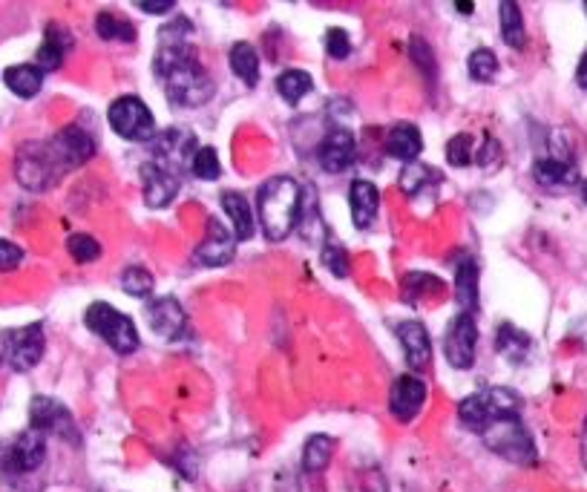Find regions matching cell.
<instances>
[{"label":"cell","mask_w":587,"mask_h":492,"mask_svg":"<svg viewBox=\"0 0 587 492\" xmlns=\"http://www.w3.org/2000/svg\"><path fill=\"white\" fill-rule=\"evenodd\" d=\"M349 490L352 492H389L386 484V475L377 467H366L360 472H354V478L349 481Z\"/></svg>","instance_id":"obj_41"},{"label":"cell","mask_w":587,"mask_h":492,"mask_svg":"<svg viewBox=\"0 0 587 492\" xmlns=\"http://www.w3.org/2000/svg\"><path fill=\"white\" fill-rule=\"evenodd\" d=\"M354 153H357V141H354L352 130L340 127V130H331L326 139L320 141L317 147V162L326 173H343L349 164L354 162Z\"/></svg>","instance_id":"obj_18"},{"label":"cell","mask_w":587,"mask_h":492,"mask_svg":"<svg viewBox=\"0 0 587 492\" xmlns=\"http://www.w3.org/2000/svg\"><path fill=\"white\" fill-rule=\"evenodd\" d=\"M467 70H470L472 81H478V84L493 81L495 72H498V58H495L493 49H487V47L472 49L470 61H467Z\"/></svg>","instance_id":"obj_36"},{"label":"cell","mask_w":587,"mask_h":492,"mask_svg":"<svg viewBox=\"0 0 587 492\" xmlns=\"http://www.w3.org/2000/svg\"><path fill=\"white\" fill-rule=\"evenodd\" d=\"M231 70L234 75L242 81V84H248V87H257L259 84V55L257 49L251 47L248 41H239L231 47Z\"/></svg>","instance_id":"obj_30"},{"label":"cell","mask_w":587,"mask_h":492,"mask_svg":"<svg viewBox=\"0 0 587 492\" xmlns=\"http://www.w3.org/2000/svg\"><path fill=\"white\" fill-rule=\"evenodd\" d=\"M438 182H441V173L418 162L406 164V170L400 173V188H403L406 196H418L421 190L432 188V185H438Z\"/></svg>","instance_id":"obj_33"},{"label":"cell","mask_w":587,"mask_h":492,"mask_svg":"<svg viewBox=\"0 0 587 492\" xmlns=\"http://www.w3.org/2000/svg\"><path fill=\"white\" fill-rule=\"evenodd\" d=\"M409 58L418 64V70H421L426 78H435V52H432V47L423 41L421 35H412V38H409Z\"/></svg>","instance_id":"obj_42"},{"label":"cell","mask_w":587,"mask_h":492,"mask_svg":"<svg viewBox=\"0 0 587 492\" xmlns=\"http://www.w3.org/2000/svg\"><path fill=\"white\" fill-rule=\"evenodd\" d=\"M498 24H501V38L510 49L527 47V29H524V15L521 6L513 0H504L498 6Z\"/></svg>","instance_id":"obj_27"},{"label":"cell","mask_w":587,"mask_h":492,"mask_svg":"<svg viewBox=\"0 0 587 492\" xmlns=\"http://www.w3.org/2000/svg\"><path fill=\"white\" fill-rule=\"evenodd\" d=\"M179 188H182V179L173 176L170 170L153 162L141 164V190H144V202L150 208H167L176 199Z\"/></svg>","instance_id":"obj_16"},{"label":"cell","mask_w":587,"mask_h":492,"mask_svg":"<svg viewBox=\"0 0 587 492\" xmlns=\"http://www.w3.org/2000/svg\"><path fill=\"white\" fill-rule=\"evenodd\" d=\"M24 262V248H18L15 242L9 239H0V271H15L18 265Z\"/></svg>","instance_id":"obj_44"},{"label":"cell","mask_w":587,"mask_h":492,"mask_svg":"<svg viewBox=\"0 0 587 492\" xmlns=\"http://www.w3.org/2000/svg\"><path fill=\"white\" fill-rule=\"evenodd\" d=\"M455 9H458L461 15H472V12H475V6H472V3H464V0H461V3H455Z\"/></svg>","instance_id":"obj_49"},{"label":"cell","mask_w":587,"mask_h":492,"mask_svg":"<svg viewBox=\"0 0 587 492\" xmlns=\"http://www.w3.org/2000/svg\"><path fill=\"white\" fill-rule=\"evenodd\" d=\"M478 262L472 257H464L455 265V303L464 314L478 311Z\"/></svg>","instance_id":"obj_23"},{"label":"cell","mask_w":587,"mask_h":492,"mask_svg":"<svg viewBox=\"0 0 587 492\" xmlns=\"http://www.w3.org/2000/svg\"><path fill=\"white\" fill-rule=\"evenodd\" d=\"M196 153V139L188 130H165L153 139V164L170 170L173 176L182 179V170H188L190 159Z\"/></svg>","instance_id":"obj_11"},{"label":"cell","mask_w":587,"mask_h":492,"mask_svg":"<svg viewBox=\"0 0 587 492\" xmlns=\"http://www.w3.org/2000/svg\"><path fill=\"white\" fill-rule=\"evenodd\" d=\"M72 47V35L64 29V26L58 24H49L47 26V38H44V44L38 49V55H35V67L41 72H55L61 64H64V55H67V49Z\"/></svg>","instance_id":"obj_24"},{"label":"cell","mask_w":587,"mask_h":492,"mask_svg":"<svg viewBox=\"0 0 587 492\" xmlns=\"http://www.w3.org/2000/svg\"><path fill=\"white\" fill-rule=\"evenodd\" d=\"M49 147H52L58 164L64 167V173H70L75 167L87 164L95 156L93 133L84 130L81 124H67V127H61V130L49 139Z\"/></svg>","instance_id":"obj_10"},{"label":"cell","mask_w":587,"mask_h":492,"mask_svg":"<svg viewBox=\"0 0 587 492\" xmlns=\"http://www.w3.org/2000/svg\"><path fill=\"white\" fill-rule=\"evenodd\" d=\"M29 429H38L44 435L52 432V435L70 441L72 446L81 444V435H78V426L72 421L70 409L55 398H47V395H38L29 403Z\"/></svg>","instance_id":"obj_9"},{"label":"cell","mask_w":587,"mask_h":492,"mask_svg":"<svg viewBox=\"0 0 587 492\" xmlns=\"http://www.w3.org/2000/svg\"><path fill=\"white\" fill-rule=\"evenodd\" d=\"M110 127L116 130L121 139L127 141H153L159 136L156 130V118L150 113V107L141 101L139 95H121L110 104L107 110Z\"/></svg>","instance_id":"obj_8"},{"label":"cell","mask_w":587,"mask_h":492,"mask_svg":"<svg viewBox=\"0 0 587 492\" xmlns=\"http://www.w3.org/2000/svg\"><path fill=\"white\" fill-rule=\"evenodd\" d=\"M219 202H222V211H225V216H228V219H231V225H234L236 242L251 239L254 231H257V225H254V213H251V202H248L239 190H225Z\"/></svg>","instance_id":"obj_25"},{"label":"cell","mask_w":587,"mask_h":492,"mask_svg":"<svg viewBox=\"0 0 587 492\" xmlns=\"http://www.w3.org/2000/svg\"><path fill=\"white\" fill-rule=\"evenodd\" d=\"M530 346H533L530 334H524L513 323H501L498 331H495V349L504 354L510 363H516V366L530 354Z\"/></svg>","instance_id":"obj_28"},{"label":"cell","mask_w":587,"mask_h":492,"mask_svg":"<svg viewBox=\"0 0 587 492\" xmlns=\"http://www.w3.org/2000/svg\"><path fill=\"white\" fill-rule=\"evenodd\" d=\"M576 81H579V87H582V90H587V49H585V55H582V61H579Z\"/></svg>","instance_id":"obj_47"},{"label":"cell","mask_w":587,"mask_h":492,"mask_svg":"<svg viewBox=\"0 0 587 492\" xmlns=\"http://www.w3.org/2000/svg\"><path fill=\"white\" fill-rule=\"evenodd\" d=\"M447 162L452 167H467V164L475 162V139L470 133H458L455 139H449Z\"/></svg>","instance_id":"obj_39"},{"label":"cell","mask_w":587,"mask_h":492,"mask_svg":"<svg viewBox=\"0 0 587 492\" xmlns=\"http://www.w3.org/2000/svg\"><path fill=\"white\" fill-rule=\"evenodd\" d=\"M84 326L95 331L113 352L118 354H133L139 352V331L136 323L121 314L118 308L110 303H93L84 314Z\"/></svg>","instance_id":"obj_5"},{"label":"cell","mask_w":587,"mask_h":492,"mask_svg":"<svg viewBox=\"0 0 587 492\" xmlns=\"http://www.w3.org/2000/svg\"><path fill=\"white\" fill-rule=\"evenodd\" d=\"M326 52H329V58H334V61H346L352 55V38H349V32L340 29V26H331L329 32H326Z\"/></svg>","instance_id":"obj_43"},{"label":"cell","mask_w":587,"mask_h":492,"mask_svg":"<svg viewBox=\"0 0 587 492\" xmlns=\"http://www.w3.org/2000/svg\"><path fill=\"white\" fill-rule=\"evenodd\" d=\"M47 349L44 326L32 323L24 328H0V366H12L15 372H29L41 363Z\"/></svg>","instance_id":"obj_7"},{"label":"cell","mask_w":587,"mask_h":492,"mask_svg":"<svg viewBox=\"0 0 587 492\" xmlns=\"http://www.w3.org/2000/svg\"><path fill=\"white\" fill-rule=\"evenodd\" d=\"M67 251H70V257L75 262H81V265H87V262H95V259L101 257V245H98V239L90 234H72L67 239Z\"/></svg>","instance_id":"obj_38"},{"label":"cell","mask_w":587,"mask_h":492,"mask_svg":"<svg viewBox=\"0 0 587 492\" xmlns=\"http://www.w3.org/2000/svg\"><path fill=\"white\" fill-rule=\"evenodd\" d=\"M441 288H444V282L438 280V277H432L426 271H409L406 280H403V297H406V303L418 305L426 294L441 291Z\"/></svg>","instance_id":"obj_34"},{"label":"cell","mask_w":587,"mask_h":492,"mask_svg":"<svg viewBox=\"0 0 587 492\" xmlns=\"http://www.w3.org/2000/svg\"><path fill=\"white\" fill-rule=\"evenodd\" d=\"M193 26L179 18L159 32V49L153 58V72L165 81V95L173 107H202L216 93L213 78L199 64L196 49L190 44Z\"/></svg>","instance_id":"obj_1"},{"label":"cell","mask_w":587,"mask_h":492,"mask_svg":"<svg viewBox=\"0 0 587 492\" xmlns=\"http://www.w3.org/2000/svg\"><path fill=\"white\" fill-rule=\"evenodd\" d=\"M395 334H398L400 349L409 360V369L421 372L432 363V340H429V331L421 320H403L395 326Z\"/></svg>","instance_id":"obj_20"},{"label":"cell","mask_w":587,"mask_h":492,"mask_svg":"<svg viewBox=\"0 0 587 492\" xmlns=\"http://www.w3.org/2000/svg\"><path fill=\"white\" fill-rule=\"evenodd\" d=\"M349 208H352L354 225L360 231L363 228H372V222L377 219V211H380V190L369 179H354L352 188H349Z\"/></svg>","instance_id":"obj_21"},{"label":"cell","mask_w":587,"mask_h":492,"mask_svg":"<svg viewBox=\"0 0 587 492\" xmlns=\"http://www.w3.org/2000/svg\"><path fill=\"white\" fill-rule=\"evenodd\" d=\"M481 441L484 446L495 452L498 458L518 464V467H533L539 461V449L533 435L527 432V426L521 418H504V421L490 423L484 432H481Z\"/></svg>","instance_id":"obj_4"},{"label":"cell","mask_w":587,"mask_h":492,"mask_svg":"<svg viewBox=\"0 0 587 492\" xmlns=\"http://www.w3.org/2000/svg\"><path fill=\"white\" fill-rule=\"evenodd\" d=\"M334 446L337 441L331 435H311L303 446V472L306 475H323L331 464V455H334Z\"/></svg>","instance_id":"obj_29"},{"label":"cell","mask_w":587,"mask_h":492,"mask_svg":"<svg viewBox=\"0 0 587 492\" xmlns=\"http://www.w3.org/2000/svg\"><path fill=\"white\" fill-rule=\"evenodd\" d=\"M475 349H478V323H475V314H458L452 320V326L447 331V340H444V352L452 369H461L467 372L472 363H475Z\"/></svg>","instance_id":"obj_12"},{"label":"cell","mask_w":587,"mask_h":492,"mask_svg":"<svg viewBox=\"0 0 587 492\" xmlns=\"http://www.w3.org/2000/svg\"><path fill=\"white\" fill-rule=\"evenodd\" d=\"M320 262L329 268L334 277H349V271H352V259H349L343 245H331V242H326V245L320 248Z\"/></svg>","instance_id":"obj_40"},{"label":"cell","mask_w":587,"mask_h":492,"mask_svg":"<svg viewBox=\"0 0 587 492\" xmlns=\"http://www.w3.org/2000/svg\"><path fill=\"white\" fill-rule=\"evenodd\" d=\"M176 3L173 0H156V3H139L141 12H147V15H165V12H170Z\"/></svg>","instance_id":"obj_46"},{"label":"cell","mask_w":587,"mask_h":492,"mask_svg":"<svg viewBox=\"0 0 587 492\" xmlns=\"http://www.w3.org/2000/svg\"><path fill=\"white\" fill-rule=\"evenodd\" d=\"M236 254V236L234 231H228L219 219H208V234L205 239L196 245L193 259L199 265H208V268H222L228 265Z\"/></svg>","instance_id":"obj_14"},{"label":"cell","mask_w":587,"mask_h":492,"mask_svg":"<svg viewBox=\"0 0 587 492\" xmlns=\"http://www.w3.org/2000/svg\"><path fill=\"white\" fill-rule=\"evenodd\" d=\"M3 84L18 95V98H35L44 87V72L35 64H15L3 72Z\"/></svg>","instance_id":"obj_26"},{"label":"cell","mask_w":587,"mask_h":492,"mask_svg":"<svg viewBox=\"0 0 587 492\" xmlns=\"http://www.w3.org/2000/svg\"><path fill=\"white\" fill-rule=\"evenodd\" d=\"M426 403V383L418 375H400L389 392V409L400 423L418 418V412Z\"/></svg>","instance_id":"obj_15"},{"label":"cell","mask_w":587,"mask_h":492,"mask_svg":"<svg viewBox=\"0 0 587 492\" xmlns=\"http://www.w3.org/2000/svg\"><path fill=\"white\" fill-rule=\"evenodd\" d=\"M579 452H582V464H585V469H587V418H585V426H582V441H579Z\"/></svg>","instance_id":"obj_48"},{"label":"cell","mask_w":587,"mask_h":492,"mask_svg":"<svg viewBox=\"0 0 587 492\" xmlns=\"http://www.w3.org/2000/svg\"><path fill=\"white\" fill-rule=\"evenodd\" d=\"M95 32H98L101 41H121V44L136 41V26L121 15H113V12H101L95 18Z\"/></svg>","instance_id":"obj_32"},{"label":"cell","mask_w":587,"mask_h":492,"mask_svg":"<svg viewBox=\"0 0 587 492\" xmlns=\"http://www.w3.org/2000/svg\"><path fill=\"white\" fill-rule=\"evenodd\" d=\"M582 196H585V202H587V179L582 182Z\"/></svg>","instance_id":"obj_50"},{"label":"cell","mask_w":587,"mask_h":492,"mask_svg":"<svg viewBox=\"0 0 587 492\" xmlns=\"http://www.w3.org/2000/svg\"><path fill=\"white\" fill-rule=\"evenodd\" d=\"M475 162L484 164V167H493V164L501 162V144L493 136H484L481 147L475 150Z\"/></svg>","instance_id":"obj_45"},{"label":"cell","mask_w":587,"mask_h":492,"mask_svg":"<svg viewBox=\"0 0 587 492\" xmlns=\"http://www.w3.org/2000/svg\"><path fill=\"white\" fill-rule=\"evenodd\" d=\"M421 150H423L421 130H418L415 124H409V121H398V124L389 130V136H386V153H389L392 159L412 164V162H418Z\"/></svg>","instance_id":"obj_22"},{"label":"cell","mask_w":587,"mask_h":492,"mask_svg":"<svg viewBox=\"0 0 587 492\" xmlns=\"http://www.w3.org/2000/svg\"><path fill=\"white\" fill-rule=\"evenodd\" d=\"M303 188L291 176H274L268 179L257 193V213L262 234L268 242H282L291 231H297L303 216Z\"/></svg>","instance_id":"obj_2"},{"label":"cell","mask_w":587,"mask_h":492,"mask_svg":"<svg viewBox=\"0 0 587 492\" xmlns=\"http://www.w3.org/2000/svg\"><path fill=\"white\" fill-rule=\"evenodd\" d=\"M190 173L202 182H216L222 176V164L213 147H196L193 159H190Z\"/></svg>","instance_id":"obj_37"},{"label":"cell","mask_w":587,"mask_h":492,"mask_svg":"<svg viewBox=\"0 0 587 492\" xmlns=\"http://www.w3.org/2000/svg\"><path fill=\"white\" fill-rule=\"evenodd\" d=\"M15 176L26 190L41 193L64 176V167L55 159L49 141H26L15 159Z\"/></svg>","instance_id":"obj_6"},{"label":"cell","mask_w":587,"mask_h":492,"mask_svg":"<svg viewBox=\"0 0 587 492\" xmlns=\"http://www.w3.org/2000/svg\"><path fill=\"white\" fill-rule=\"evenodd\" d=\"M533 179L547 190H567L579 182V170L570 153H550L533 164Z\"/></svg>","instance_id":"obj_17"},{"label":"cell","mask_w":587,"mask_h":492,"mask_svg":"<svg viewBox=\"0 0 587 492\" xmlns=\"http://www.w3.org/2000/svg\"><path fill=\"white\" fill-rule=\"evenodd\" d=\"M44 458H47V435L38 429H26L6 449L3 469L12 475H29L44 464Z\"/></svg>","instance_id":"obj_13"},{"label":"cell","mask_w":587,"mask_h":492,"mask_svg":"<svg viewBox=\"0 0 587 492\" xmlns=\"http://www.w3.org/2000/svg\"><path fill=\"white\" fill-rule=\"evenodd\" d=\"M314 90V78L306 70H285L277 78V93L285 104H300L308 93Z\"/></svg>","instance_id":"obj_31"},{"label":"cell","mask_w":587,"mask_h":492,"mask_svg":"<svg viewBox=\"0 0 587 492\" xmlns=\"http://www.w3.org/2000/svg\"><path fill=\"white\" fill-rule=\"evenodd\" d=\"M121 288H124V294H130V297L147 300V297L153 294V288H156V280H153V274H150L147 268L130 265V268L121 274Z\"/></svg>","instance_id":"obj_35"},{"label":"cell","mask_w":587,"mask_h":492,"mask_svg":"<svg viewBox=\"0 0 587 492\" xmlns=\"http://www.w3.org/2000/svg\"><path fill=\"white\" fill-rule=\"evenodd\" d=\"M521 412H524V403L507 386H487V389H481L458 403V421L475 435H481L495 421L521 418Z\"/></svg>","instance_id":"obj_3"},{"label":"cell","mask_w":587,"mask_h":492,"mask_svg":"<svg viewBox=\"0 0 587 492\" xmlns=\"http://www.w3.org/2000/svg\"><path fill=\"white\" fill-rule=\"evenodd\" d=\"M147 317H150V328L165 340H179L188 331V314L173 297H159L156 303L147 305Z\"/></svg>","instance_id":"obj_19"},{"label":"cell","mask_w":587,"mask_h":492,"mask_svg":"<svg viewBox=\"0 0 587 492\" xmlns=\"http://www.w3.org/2000/svg\"><path fill=\"white\" fill-rule=\"evenodd\" d=\"M585 12H587V3H585Z\"/></svg>","instance_id":"obj_51"}]
</instances>
